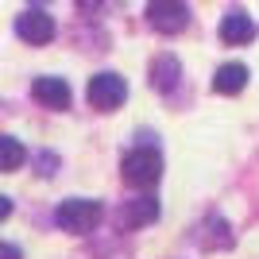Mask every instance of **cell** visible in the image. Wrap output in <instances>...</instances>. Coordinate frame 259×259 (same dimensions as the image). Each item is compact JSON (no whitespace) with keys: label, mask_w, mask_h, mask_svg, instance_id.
<instances>
[{"label":"cell","mask_w":259,"mask_h":259,"mask_svg":"<svg viewBox=\"0 0 259 259\" xmlns=\"http://www.w3.org/2000/svg\"><path fill=\"white\" fill-rule=\"evenodd\" d=\"M120 174H124V182L136 186V190H147L162 178V155L155 147H136V151L124 155L120 162Z\"/></svg>","instance_id":"6da1fadb"},{"label":"cell","mask_w":259,"mask_h":259,"mask_svg":"<svg viewBox=\"0 0 259 259\" xmlns=\"http://www.w3.org/2000/svg\"><path fill=\"white\" fill-rule=\"evenodd\" d=\"M97 221H101V205L89 201V197H70L54 209V225L62 232H89Z\"/></svg>","instance_id":"7a4b0ae2"},{"label":"cell","mask_w":259,"mask_h":259,"mask_svg":"<svg viewBox=\"0 0 259 259\" xmlns=\"http://www.w3.org/2000/svg\"><path fill=\"white\" fill-rule=\"evenodd\" d=\"M89 105L101 108V112H112L116 105H124V97H128V81L120 74H112V70H105V74H93L89 77Z\"/></svg>","instance_id":"3957f363"},{"label":"cell","mask_w":259,"mask_h":259,"mask_svg":"<svg viewBox=\"0 0 259 259\" xmlns=\"http://www.w3.org/2000/svg\"><path fill=\"white\" fill-rule=\"evenodd\" d=\"M16 35L31 47H43L54 39V16H47L43 8H27L16 16Z\"/></svg>","instance_id":"277c9868"},{"label":"cell","mask_w":259,"mask_h":259,"mask_svg":"<svg viewBox=\"0 0 259 259\" xmlns=\"http://www.w3.org/2000/svg\"><path fill=\"white\" fill-rule=\"evenodd\" d=\"M147 20H151L155 31L178 35V31L190 27V8H186V4H174V0H155L151 8H147Z\"/></svg>","instance_id":"5b68a950"},{"label":"cell","mask_w":259,"mask_h":259,"mask_svg":"<svg viewBox=\"0 0 259 259\" xmlns=\"http://www.w3.org/2000/svg\"><path fill=\"white\" fill-rule=\"evenodd\" d=\"M221 39H225L228 47H244V43H251V39H255V20H251L248 12L232 8L225 20H221Z\"/></svg>","instance_id":"8992f818"},{"label":"cell","mask_w":259,"mask_h":259,"mask_svg":"<svg viewBox=\"0 0 259 259\" xmlns=\"http://www.w3.org/2000/svg\"><path fill=\"white\" fill-rule=\"evenodd\" d=\"M155 217H159V201L155 197H132V201H124L120 205V228H143L151 225Z\"/></svg>","instance_id":"52a82bcc"},{"label":"cell","mask_w":259,"mask_h":259,"mask_svg":"<svg viewBox=\"0 0 259 259\" xmlns=\"http://www.w3.org/2000/svg\"><path fill=\"white\" fill-rule=\"evenodd\" d=\"M31 93H35V101H43L47 108H70V85H66L62 77H51V74L35 77Z\"/></svg>","instance_id":"ba28073f"},{"label":"cell","mask_w":259,"mask_h":259,"mask_svg":"<svg viewBox=\"0 0 259 259\" xmlns=\"http://www.w3.org/2000/svg\"><path fill=\"white\" fill-rule=\"evenodd\" d=\"M197 244H201L205 251L232 248V228H228V221L225 217H205V221L197 225Z\"/></svg>","instance_id":"9c48e42d"},{"label":"cell","mask_w":259,"mask_h":259,"mask_svg":"<svg viewBox=\"0 0 259 259\" xmlns=\"http://www.w3.org/2000/svg\"><path fill=\"white\" fill-rule=\"evenodd\" d=\"M178 77H182V62L174 54H155L151 62V89L159 93H174L178 89Z\"/></svg>","instance_id":"30bf717a"},{"label":"cell","mask_w":259,"mask_h":259,"mask_svg":"<svg viewBox=\"0 0 259 259\" xmlns=\"http://www.w3.org/2000/svg\"><path fill=\"white\" fill-rule=\"evenodd\" d=\"M244 85H248V66H240V62H225V66H217V74H213V89H217V93H225V97H236Z\"/></svg>","instance_id":"8fae6325"},{"label":"cell","mask_w":259,"mask_h":259,"mask_svg":"<svg viewBox=\"0 0 259 259\" xmlns=\"http://www.w3.org/2000/svg\"><path fill=\"white\" fill-rule=\"evenodd\" d=\"M23 159H27L23 143L16 140V136H4V140H0V166H4V170H20Z\"/></svg>","instance_id":"7c38bea8"},{"label":"cell","mask_w":259,"mask_h":259,"mask_svg":"<svg viewBox=\"0 0 259 259\" xmlns=\"http://www.w3.org/2000/svg\"><path fill=\"white\" fill-rule=\"evenodd\" d=\"M35 166H39V174H43V178H51L54 166H58V159H54V155H35Z\"/></svg>","instance_id":"4fadbf2b"},{"label":"cell","mask_w":259,"mask_h":259,"mask_svg":"<svg viewBox=\"0 0 259 259\" xmlns=\"http://www.w3.org/2000/svg\"><path fill=\"white\" fill-rule=\"evenodd\" d=\"M0 259H20V248H16V244H4V248H0Z\"/></svg>","instance_id":"5bb4252c"},{"label":"cell","mask_w":259,"mask_h":259,"mask_svg":"<svg viewBox=\"0 0 259 259\" xmlns=\"http://www.w3.org/2000/svg\"><path fill=\"white\" fill-rule=\"evenodd\" d=\"M8 217H12V201H8V197H0V221H8Z\"/></svg>","instance_id":"9a60e30c"}]
</instances>
